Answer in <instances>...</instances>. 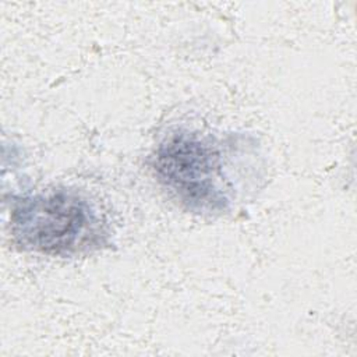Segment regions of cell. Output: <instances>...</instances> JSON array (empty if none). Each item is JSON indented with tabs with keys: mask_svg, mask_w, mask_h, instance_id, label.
Returning a JSON list of instances; mask_svg holds the SVG:
<instances>
[{
	"mask_svg": "<svg viewBox=\"0 0 357 357\" xmlns=\"http://www.w3.org/2000/svg\"><path fill=\"white\" fill-rule=\"evenodd\" d=\"M152 169L159 183L188 211L219 215L231 205L219 145L197 131L176 130L156 146Z\"/></svg>",
	"mask_w": 357,
	"mask_h": 357,
	"instance_id": "cell-2",
	"label": "cell"
},
{
	"mask_svg": "<svg viewBox=\"0 0 357 357\" xmlns=\"http://www.w3.org/2000/svg\"><path fill=\"white\" fill-rule=\"evenodd\" d=\"M11 234L25 251L71 255L100 244L102 220L95 205L75 190H46L14 201Z\"/></svg>",
	"mask_w": 357,
	"mask_h": 357,
	"instance_id": "cell-1",
	"label": "cell"
}]
</instances>
